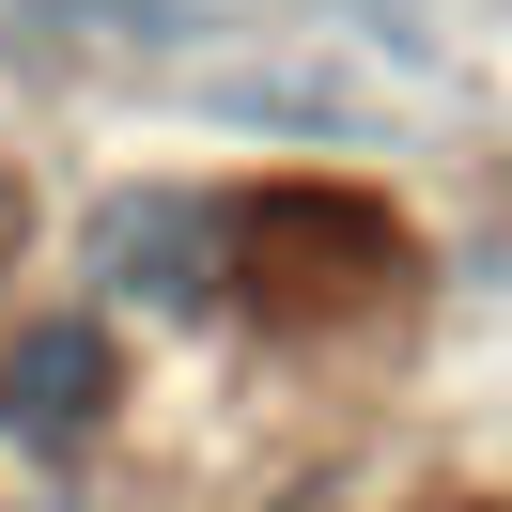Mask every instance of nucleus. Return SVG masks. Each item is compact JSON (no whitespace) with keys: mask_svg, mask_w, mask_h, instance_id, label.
Segmentation results:
<instances>
[{"mask_svg":"<svg viewBox=\"0 0 512 512\" xmlns=\"http://www.w3.org/2000/svg\"><path fill=\"white\" fill-rule=\"evenodd\" d=\"M78 280L140 295V311H202V295L233 280V218L202 187H125V202H94V233H78Z\"/></svg>","mask_w":512,"mask_h":512,"instance_id":"obj_1","label":"nucleus"},{"mask_svg":"<svg viewBox=\"0 0 512 512\" xmlns=\"http://www.w3.org/2000/svg\"><path fill=\"white\" fill-rule=\"evenodd\" d=\"M109 404H125V357H109L94 311H32V326H0V450H94Z\"/></svg>","mask_w":512,"mask_h":512,"instance_id":"obj_2","label":"nucleus"},{"mask_svg":"<svg viewBox=\"0 0 512 512\" xmlns=\"http://www.w3.org/2000/svg\"><path fill=\"white\" fill-rule=\"evenodd\" d=\"M202 109H218V125H295V140H326V125H357V94H342V63H280V78H202Z\"/></svg>","mask_w":512,"mask_h":512,"instance_id":"obj_3","label":"nucleus"}]
</instances>
